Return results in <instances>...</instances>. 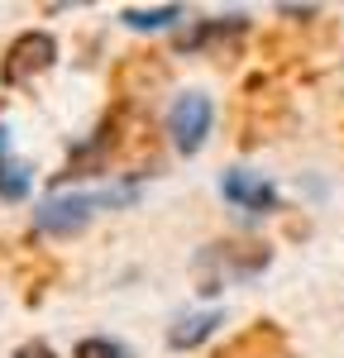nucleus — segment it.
<instances>
[{"mask_svg": "<svg viewBox=\"0 0 344 358\" xmlns=\"http://www.w3.org/2000/svg\"><path fill=\"white\" fill-rule=\"evenodd\" d=\"M225 325V310H196V315H187V320H177L168 330V349H196V344H206L210 334Z\"/></svg>", "mask_w": 344, "mask_h": 358, "instance_id": "nucleus-9", "label": "nucleus"}, {"mask_svg": "<svg viewBox=\"0 0 344 358\" xmlns=\"http://www.w3.org/2000/svg\"><path fill=\"white\" fill-rule=\"evenodd\" d=\"M29 182H34V172H29L24 163H0V196H5V201H24Z\"/></svg>", "mask_w": 344, "mask_h": 358, "instance_id": "nucleus-11", "label": "nucleus"}, {"mask_svg": "<svg viewBox=\"0 0 344 358\" xmlns=\"http://www.w3.org/2000/svg\"><path fill=\"white\" fill-rule=\"evenodd\" d=\"M72 358H134L120 339H106V334H91V339H82L77 349H72Z\"/></svg>", "mask_w": 344, "mask_h": 358, "instance_id": "nucleus-12", "label": "nucleus"}, {"mask_svg": "<svg viewBox=\"0 0 344 358\" xmlns=\"http://www.w3.org/2000/svg\"><path fill=\"white\" fill-rule=\"evenodd\" d=\"M57 62V38L48 29H24L10 38V48L0 57V82L5 86H29Z\"/></svg>", "mask_w": 344, "mask_h": 358, "instance_id": "nucleus-4", "label": "nucleus"}, {"mask_svg": "<svg viewBox=\"0 0 344 358\" xmlns=\"http://www.w3.org/2000/svg\"><path fill=\"white\" fill-rule=\"evenodd\" d=\"M220 196H225L229 206H239V210H254V215H273V210H282V196L273 182H263L254 172H225L220 177Z\"/></svg>", "mask_w": 344, "mask_h": 358, "instance_id": "nucleus-7", "label": "nucleus"}, {"mask_svg": "<svg viewBox=\"0 0 344 358\" xmlns=\"http://www.w3.org/2000/svg\"><path fill=\"white\" fill-rule=\"evenodd\" d=\"M249 29V15H220V20H201L196 29H187L182 38H177V48L182 53H201V48H210V43H229V38H239Z\"/></svg>", "mask_w": 344, "mask_h": 358, "instance_id": "nucleus-8", "label": "nucleus"}, {"mask_svg": "<svg viewBox=\"0 0 344 358\" xmlns=\"http://www.w3.org/2000/svg\"><path fill=\"white\" fill-rule=\"evenodd\" d=\"M210 124H215V106H210V96L187 91V96H177V101H172V110H168V134H172V148H177L182 158H196L201 148H206Z\"/></svg>", "mask_w": 344, "mask_h": 358, "instance_id": "nucleus-5", "label": "nucleus"}, {"mask_svg": "<svg viewBox=\"0 0 344 358\" xmlns=\"http://www.w3.org/2000/svg\"><path fill=\"white\" fill-rule=\"evenodd\" d=\"M124 124H129V101H120L96 129L86 143H77L72 153H67V167L57 172V182H67V177H101V172H110V158L120 153V143H124Z\"/></svg>", "mask_w": 344, "mask_h": 358, "instance_id": "nucleus-2", "label": "nucleus"}, {"mask_svg": "<svg viewBox=\"0 0 344 358\" xmlns=\"http://www.w3.org/2000/svg\"><path fill=\"white\" fill-rule=\"evenodd\" d=\"M101 206H110L106 192H101V196H91V192H57V196H48V201L34 206V229H38V234H53V239H72V234H82L86 224L96 220Z\"/></svg>", "mask_w": 344, "mask_h": 358, "instance_id": "nucleus-3", "label": "nucleus"}, {"mask_svg": "<svg viewBox=\"0 0 344 358\" xmlns=\"http://www.w3.org/2000/svg\"><path fill=\"white\" fill-rule=\"evenodd\" d=\"M120 20L134 34H153V29H168L177 20H187V10L182 5H129V10H120Z\"/></svg>", "mask_w": 344, "mask_h": 358, "instance_id": "nucleus-10", "label": "nucleus"}, {"mask_svg": "<svg viewBox=\"0 0 344 358\" xmlns=\"http://www.w3.org/2000/svg\"><path fill=\"white\" fill-rule=\"evenodd\" d=\"M0 163H5V124H0Z\"/></svg>", "mask_w": 344, "mask_h": 358, "instance_id": "nucleus-15", "label": "nucleus"}, {"mask_svg": "<svg viewBox=\"0 0 344 358\" xmlns=\"http://www.w3.org/2000/svg\"><path fill=\"white\" fill-rule=\"evenodd\" d=\"M15 358H57V349L43 344V339H24V344L15 349Z\"/></svg>", "mask_w": 344, "mask_h": 358, "instance_id": "nucleus-13", "label": "nucleus"}, {"mask_svg": "<svg viewBox=\"0 0 344 358\" xmlns=\"http://www.w3.org/2000/svg\"><path fill=\"white\" fill-rule=\"evenodd\" d=\"M278 10H282V15H292V20H315V15H320L315 5H278Z\"/></svg>", "mask_w": 344, "mask_h": 358, "instance_id": "nucleus-14", "label": "nucleus"}, {"mask_svg": "<svg viewBox=\"0 0 344 358\" xmlns=\"http://www.w3.org/2000/svg\"><path fill=\"white\" fill-rule=\"evenodd\" d=\"M268 263H273V248L268 244H254V239H215V244H206L196 258H192L196 292L201 296H215V292H225L234 282L258 277Z\"/></svg>", "mask_w": 344, "mask_h": 358, "instance_id": "nucleus-1", "label": "nucleus"}, {"mask_svg": "<svg viewBox=\"0 0 344 358\" xmlns=\"http://www.w3.org/2000/svg\"><path fill=\"white\" fill-rule=\"evenodd\" d=\"M215 358H292V339L282 334L278 320H254L249 330H239L229 344H220Z\"/></svg>", "mask_w": 344, "mask_h": 358, "instance_id": "nucleus-6", "label": "nucleus"}]
</instances>
